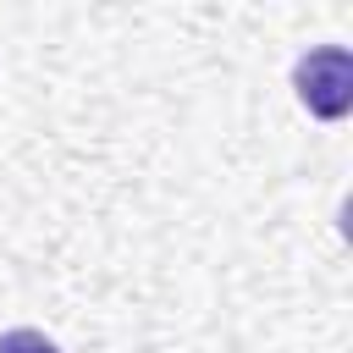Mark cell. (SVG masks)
Returning <instances> with one entry per match:
<instances>
[{
	"instance_id": "2",
	"label": "cell",
	"mask_w": 353,
	"mask_h": 353,
	"mask_svg": "<svg viewBox=\"0 0 353 353\" xmlns=\"http://www.w3.org/2000/svg\"><path fill=\"white\" fill-rule=\"evenodd\" d=\"M0 353H61L44 331H33V325H17V331H0Z\"/></svg>"
},
{
	"instance_id": "1",
	"label": "cell",
	"mask_w": 353,
	"mask_h": 353,
	"mask_svg": "<svg viewBox=\"0 0 353 353\" xmlns=\"http://www.w3.org/2000/svg\"><path fill=\"white\" fill-rule=\"evenodd\" d=\"M292 88H298V99H303L309 116L342 121V116L353 110V55H347L342 44L309 50V55L298 61V72H292Z\"/></svg>"
}]
</instances>
